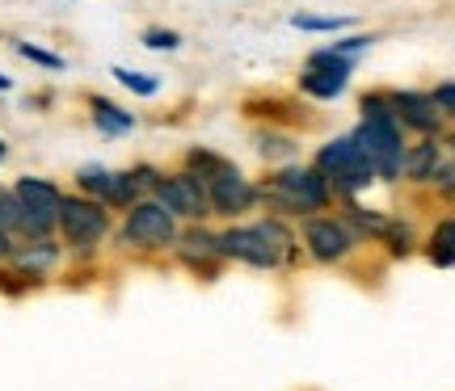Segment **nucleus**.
Segmentation results:
<instances>
[{"instance_id": "1", "label": "nucleus", "mask_w": 455, "mask_h": 391, "mask_svg": "<svg viewBox=\"0 0 455 391\" xmlns=\"http://www.w3.org/2000/svg\"><path fill=\"white\" fill-rule=\"evenodd\" d=\"M350 135L367 152V160L375 168V181L401 177V168H405V135H401V122L392 114L388 93H367L363 98V122Z\"/></svg>"}, {"instance_id": "2", "label": "nucleus", "mask_w": 455, "mask_h": 391, "mask_svg": "<svg viewBox=\"0 0 455 391\" xmlns=\"http://www.w3.org/2000/svg\"><path fill=\"white\" fill-rule=\"evenodd\" d=\"M215 245H220V257H232L241 265H253V270H275L278 261L295 257V236L278 215L215 231Z\"/></svg>"}, {"instance_id": "3", "label": "nucleus", "mask_w": 455, "mask_h": 391, "mask_svg": "<svg viewBox=\"0 0 455 391\" xmlns=\"http://www.w3.org/2000/svg\"><path fill=\"white\" fill-rule=\"evenodd\" d=\"M261 202L275 215H287V219H308V215L325 211L333 202V185H329L325 173L316 168H278L275 177H266L261 185Z\"/></svg>"}, {"instance_id": "4", "label": "nucleus", "mask_w": 455, "mask_h": 391, "mask_svg": "<svg viewBox=\"0 0 455 391\" xmlns=\"http://www.w3.org/2000/svg\"><path fill=\"white\" fill-rule=\"evenodd\" d=\"M316 173H325L329 185H333V194H358V190H367L375 181V168L367 160V152L355 144V135H338V139H329L321 152H316V164H312Z\"/></svg>"}, {"instance_id": "5", "label": "nucleus", "mask_w": 455, "mask_h": 391, "mask_svg": "<svg viewBox=\"0 0 455 391\" xmlns=\"http://www.w3.org/2000/svg\"><path fill=\"white\" fill-rule=\"evenodd\" d=\"M55 228H60L68 248L89 253V248L101 245L106 231H110V207H106L101 198H89V194H64Z\"/></svg>"}, {"instance_id": "6", "label": "nucleus", "mask_w": 455, "mask_h": 391, "mask_svg": "<svg viewBox=\"0 0 455 391\" xmlns=\"http://www.w3.org/2000/svg\"><path fill=\"white\" fill-rule=\"evenodd\" d=\"M118 240L131 248H169L178 240V215L161 207L156 198H140L135 207H127Z\"/></svg>"}, {"instance_id": "7", "label": "nucleus", "mask_w": 455, "mask_h": 391, "mask_svg": "<svg viewBox=\"0 0 455 391\" xmlns=\"http://www.w3.org/2000/svg\"><path fill=\"white\" fill-rule=\"evenodd\" d=\"M13 194L21 202V240H38V236H51L55 231V219H60V185L47 177H17Z\"/></svg>"}, {"instance_id": "8", "label": "nucleus", "mask_w": 455, "mask_h": 391, "mask_svg": "<svg viewBox=\"0 0 455 391\" xmlns=\"http://www.w3.org/2000/svg\"><path fill=\"white\" fill-rule=\"evenodd\" d=\"M152 198H156L161 207H169L178 219H190V223H203V219L212 215L207 185H203L195 173H186V168H181V173H161V181H156Z\"/></svg>"}, {"instance_id": "9", "label": "nucleus", "mask_w": 455, "mask_h": 391, "mask_svg": "<svg viewBox=\"0 0 455 391\" xmlns=\"http://www.w3.org/2000/svg\"><path fill=\"white\" fill-rule=\"evenodd\" d=\"M350 72H355L350 55H338L333 47H321V51H312L308 67L299 72V89L316 101H333L350 84Z\"/></svg>"}, {"instance_id": "10", "label": "nucleus", "mask_w": 455, "mask_h": 391, "mask_svg": "<svg viewBox=\"0 0 455 391\" xmlns=\"http://www.w3.org/2000/svg\"><path fill=\"white\" fill-rule=\"evenodd\" d=\"M207 202H212V215H224V219H241L261 202V185L244 177L236 164H228L224 173H215L207 181Z\"/></svg>"}, {"instance_id": "11", "label": "nucleus", "mask_w": 455, "mask_h": 391, "mask_svg": "<svg viewBox=\"0 0 455 391\" xmlns=\"http://www.w3.org/2000/svg\"><path fill=\"white\" fill-rule=\"evenodd\" d=\"M304 240H308V253L316 261H325V265H333V261H341L350 248L358 245L355 231H350V223H341V219H329V215H308L304 219Z\"/></svg>"}, {"instance_id": "12", "label": "nucleus", "mask_w": 455, "mask_h": 391, "mask_svg": "<svg viewBox=\"0 0 455 391\" xmlns=\"http://www.w3.org/2000/svg\"><path fill=\"white\" fill-rule=\"evenodd\" d=\"M388 106L392 114H396V122L401 127H413L422 130V135H435L443 122L439 106H435V98L430 93H413V89H396V93H388Z\"/></svg>"}, {"instance_id": "13", "label": "nucleus", "mask_w": 455, "mask_h": 391, "mask_svg": "<svg viewBox=\"0 0 455 391\" xmlns=\"http://www.w3.org/2000/svg\"><path fill=\"white\" fill-rule=\"evenodd\" d=\"M9 261H13L17 278H47L51 270H55V261H60V245L51 240V236H38V240H21V245H13V253H9Z\"/></svg>"}, {"instance_id": "14", "label": "nucleus", "mask_w": 455, "mask_h": 391, "mask_svg": "<svg viewBox=\"0 0 455 391\" xmlns=\"http://www.w3.org/2000/svg\"><path fill=\"white\" fill-rule=\"evenodd\" d=\"M178 257L186 265H207V261L220 257V245H215V231H207L203 223H190L186 231H178Z\"/></svg>"}, {"instance_id": "15", "label": "nucleus", "mask_w": 455, "mask_h": 391, "mask_svg": "<svg viewBox=\"0 0 455 391\" xmlns=\"http://www.w3.org/2000/svg\"><path fill=\"white\" fill-rule=\"evenodd\" d=\"M140 198H144V185H140V177H135L131 168H123V173H110V185H106L101 202H106L110 211H127V207H135Z\"/></svg>"}, {"instance_id": "16", "label": "nucleus", "mask_w": 455, "mask_h": 391, "mask_svg": "<svg viewBox=\"0 0 455 391\" xmlns=\"http://www.w3.org/2000/svg\"><path fill=\"white\" fill-rule=\"evenodd\" d=\"M89 114H93V127H98L101 135H127V130L135 127V118L106 98H89Z\"/></svg>"}, {"instance_id": "17", "label": "nucleus", "mask_w": 455, "mask_h": 391, "mask_svg": "<svg viewBox=\"0 0 455 391\" xmlns=\"http://www.w3.org/2000/svg\"><path fill=\"white\" fill-rule=\"evenodd\" d=\"M439 164H443L439 144H435V139H426V144H418V147H405V168H401V173L413 177V181H430Z\"/></svg>"}, {"instance_id": "18", "label": "nucleus", "mask_w": 455, "mask_h": 391, "mask_svg": "<svg viewBox=\"0 0 455 391\" xmlns=\"http://www.w3.org/2000/svg\"><path fill=\"white\" fill-rule=\"evenodd\" d=\"M426 257L435 261V265H455V215L451 219H443L439 228L430 231V245H426Z\"/></svg>"}, {"instance_id": "19", "label": "nucleus", "mask_w": 455, "mask_h": 391, "mask_svg": "<svg viewBox=\"0 0 455 391\" xmlns=\"http://www.w3.org/2000/svg\"><path fill=\"white\" fill-rule=\"evenodd\" d=\"M346 223H350V231H358V236H367V240H384L392 228L388 215L379 211H367V207H350V215H346Z\"/></svg>"}, {"instance_id": "20", "label": "nucleus", "mask_w": 455, "mask_h": 391, "mask_svg": "<svg viewBox=\"0 0 455 391\" xmlns=\"http://www.w3.org/2000/svg\"><path fill=\"white\" fill-rule=\"evenodd\" d=\"M228 164H232V160H224V156H220V152H212V147H190V152H186V173H195L203 185H207L215 173H224Z\"/></svg>"}, {"instance_id": "21", "label": "nucleus", "mask_w": 455, "mask_h": 391, "mask_svg": "<svg viewBox=\"0 0 455 391\" xmlns=\"http://www.w3.org/2000/svg\"><path fill=\"white\" fill-rule=\"evenodd\" d=\"M114 81L131 89V93H140V98H152L161 89V76H148V72H135V67H114Z\"/></svg>"}, {"instance_id": "22", "label": "nucleus", "mask_w": 455, "mask_h": 391, "mask_svg": "<svg viewBox=\"0 0 455 391\" xmlns=\"http://www.w3.org/2000/svg\"><path fill=\"white\" fill-rule=\"evenodd\" d=\"M0 228L13 236V245L21 240V202L13 190H0Z\"/></svg>"}, {"instance_id": "23", "label": "nucleus", "mask_w": 455, "mask_h": 391, "mask_svg": "<svg viewBox=\"0 0 455 391\" xmlns=\"http://www.w3.org/2000/svg\"><path fill=\"white\" fill-rule=\"evenodd\" d=\"M295 30H312V34H333V30H346L350 17H316V13H295L291 17Z\"/></svg>"}, {"instance_id": "24", "label": "nucleus", "mask_w": 455, "mask_h": 391, "mask_svg": "<svg viewBox=\"0 0 455 391\" xmlns=\"http://www.w3.org/2000/svg\"><path fill=\"white\" fill-rule=\"evenodd\" d=\"M76 185H81V194L101 198L106 194V185H110V168H101V164H84L81 173H76Z\"/></svg>"}, {"instance_id": "25", "label": "nucleus", "mask_w": 455, "mask_h": 391, "mask_svg": "<svg viewBox=\"0 0 455 391\" xmlns=\"http://www.w3.org/2000/svg\"><path fill=\"white\" fill-rule=\"evenodd\" d=\"M258 144L266 160H295V139H287V135H261Z\"/></svg>"}, {"instance_id": "26", "label": "nucleus", "mask_w": 455, "mask_h": 391, "mask_svg": "<svg viewBox=\"0 0 455 391\" xmlns=\"http://www.w3.org/2000/svg\"><path fill=\"white\" fill-rule=\"evenodd\" d=\"M17 55L38 67H47V72H64V59H60L55 51H43V47H34V43H17Z\"/></svg>"}, {"instance_id": "27", "label": "nucleus", "mask_w": 455, "mask_h": 391, "mask_svg": "<svg viewBox=\"0 0 455 391\" xmlns=\"http://www.w3.org/2000/svg\"><path fill=\"white\" fill-rule=\"evenodd\" d=\"M144 47H152V51H178L181 47V34L178 30H144Z\"/></svg>"}, {"instance_id": "28", "label": "nucleus", "mask_w": 455, "mask_h": 391, "mask_svg": "<svg viewBox=\"0 0 455 391\" xmlns=\"http://www.w3.org/2000/svg\"><path fill=\"white\" fill-rule=\"evenodd\" d=\"M371 43H375V38H367V34H350V38H341V43H333V51H338V55H350V59H355L358 51H367Z\"/></svg>"}, {"instance_id": "29", "label": "nucleus", "mask_w": 455, "mask_h": 391, "mask_svg": "<svg viewBox=\"0 0 455 391\" xmlns=\"http://www.w3.org/2000/svg\"><path fill=\"white\" fill-rule=\"evenodd\" d=\"M430 98H435V106H439V114H451V118H455V81L439 84V89H435Z\"/></svg>"}, {"instance_id": "30", "label": "nucleus", "mask_w": 455, "mask_h": 391, "mask_svg": "<svg viewBox=\"0 0 455 391\" xmlns=\"http://www.w3.org/2000/svg\"><path fill=\"white\" fill-rule=\"evenodd\" d=\"M9 253H13V236H9V231L0 228V261L9 257Z\"/></svg>"}, {"instance_id": "31", "label": "nucleus", "mask_w": 455, "mask_h": 391, "mask_svg": "<svg viewBox=\"0 0 455 391\" xmlns=\"http://www.w3.org/2000/svg\"><path fill=\"white\" fill-rule=\"evenodd\" d=\"M9 89H13V81H9V76L0 72V93H9Z\"/></svg>"}, {"instance_id": "32", "label": "nucleus", "mask_w": 455, "mask_h": 391, "mask_svg": "<svg viewBox=\"0 0 455 391\" xmlns=\"http://www.w3.org/2000/svg\"><path fill=\"white\" fill-rule=\"evenodd\" d=\"M4 152H9V144H4V139H0V160H4Z\"/></svg>"}, {"instance_id": "33", "label": "nucleus", "mask_w": 455, "mask_h": 391, "mask_svg": "<svg viewBox=\"0 0 455 391\" xmlns=\"http://www.w3.org/2000/svg\"><path fill=\"white\" fill-rule=\"evenodd\" d=\"M451 147H455V139H451Z\"/></svg>"}]
</instances>
